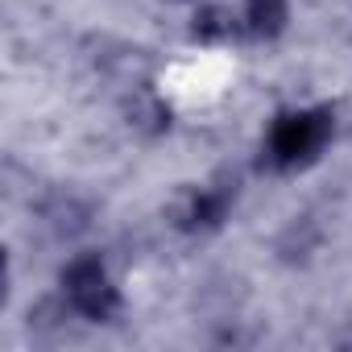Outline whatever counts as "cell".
Wrapping results in <instances>:
<instances>
[{
	"label": "cell",
	"instance_id": "7a4b0ae2",
	"mask_svg": "<svg viewBox=\"0 0 352 352\" xmlns=\"http://www.w3.org/2000/svg\"><path fill=\"white\" fill-rule=\"evenodd\" d=\"M278 21H282V0H249V25L257 34L278 30Z\"/></svg>",
	"mask_w": 352,
	"mask_h": 352
},
{
	"label": "cell",
	"instance_id": "6da1fadb",
	"mask_svg": "<svg viewBox=\"0 0 352 352\" xmlns=\"http://www.w3.org/2000/svg\"><path fill=\"white\" fill-rule=\"evenodd\" d=\"M319 137H323V124H319V120H311V116H290V120L278 129L274 149H278V157L294 162V157L311 153V149L319 145Z\"/></svg>",
	"mask_w": 352,
	"mask_h": 352
}]
</instances>
